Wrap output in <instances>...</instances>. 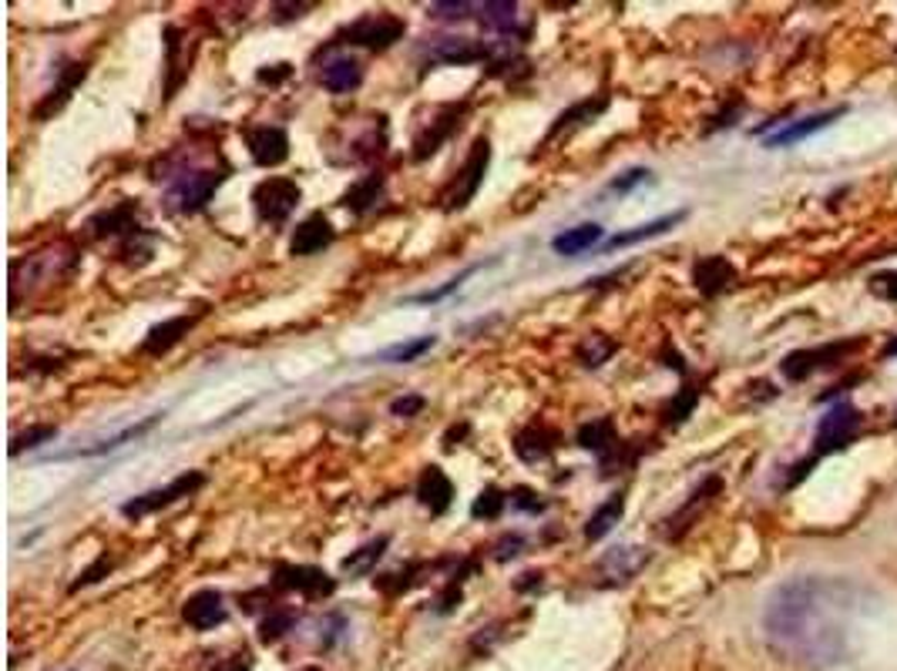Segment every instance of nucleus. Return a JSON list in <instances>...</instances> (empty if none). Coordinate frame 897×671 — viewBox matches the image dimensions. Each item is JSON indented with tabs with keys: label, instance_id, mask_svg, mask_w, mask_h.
<instances>
[{
	"label": "nucleus",
	"instance_id": "1",
	"mask_svg": "<svg viewBox=\"0 0 897 671\" xmlns=\"http://www.w3.org/2000/svg\"><path fill=\"white\" fill-rule=\"evenodd\" d=\"M874 594L854 578L800 574L766 597L763 635L769 651L804 671H823L854 655L857 625Z\"/></svg>",
	"mask_w": 897,
	"mask_h": 671
},
{
	"label": "nucleus",
	"instance_id": "2",
	"mask_svg": "<svg viewBox=\"0 0 897 671\" xmlns=\"http://www.w3.org/2000/svg\"><path fill=\"white\" fill-rule=\"evenodd\" d=\"M78 266V249L68 242H57V246L37 249L31 256H21L11 262V306H21V292H34L47 282H57Z\"/></svg>",
	"mask_w": 897,
	"mask_h": 671
},
{
	"label": "nucleus",
	"instance_id": "3",
	"mask_svg": "<svg viewBox=\"0 0 897 671\" xmlns=\"http://www.w3.org/2000/svg\"><path fill=\"white\" fill-rule=\"evenodd\" d=\"M488 165H491V142L488 138H474L467 158H464V168L451 178V186L441 192V209L444 212H461L470 205V199L477 195V189L485 186V175H488Z\"/></svg>",
	"mask_w": 897,
	"mask_h": 671
},
{
	"label": "nucleus",
	"instance_id": "4",
	"mask_svg": "<svg viewBox=\"0 0 897 671\" xmlns=\"http://www.w3.org/2000/svg\"><path fill=\"white\" fill-rule=\"evenodd\" d=\"M861 434V410L848 400H837L820 420H817V430H813V457H827V454H837L844 450L857 440Z\"/></svg>",
	"mask_w": 897,
	"mask_h": 671
},
{
	"label": "nucleus",
	"instance_id": "5",
	"mask_svg": "<svg viewBox=\"0 0 897 671\" xmlns=\"http://www.w3.org/2000/svg\"><path fill=\"white\" fill-rule=\"evenodd\" d=\"M403 34H407V24H403L397 14L377 11V14L356 18L350 27H343L336 44H356V47H367V51H387V47H394Z\"/></svg>",
	"mask_w": 897,
	"mask_h": 671
},
{
	"label": "nucleus",
	"instance_id": "6",
	"mask_svg": "<svg viewBox=\"0 0 897 671\" xmlns=\"http://www.w3.org/2000/svg\"><path fill=\"white\" fill-rule=\"evenodd\" d=\"M222 171H212V168H196V171H182L175 181H171V189H168V205L175 212H182V215H196L202 212L215 189L222 186Z\"/></svg>",
	"mask_w": 897,
	"mask_h": 671
},
{
	"label": "nucleus",
	"instance_id": "7",
	"mask_svg": "<svg viewBox=\"0 0 897 671\" xmlns=\"http://www.w3.org/2000/svg\"><path fill=\"white\" fill-rule=\"evenodd\" d=\"M206 483V473L202 470H186V473H178L168 487H158V491H148V494H139V497H132L125 507H122V514L125 517H145V514H155V511H165V507H171L175 501H182V497H192L199 487Z\"/></svg>",
	"mask_w": 897,
	"mask_h": 671
},
{
	"label": "nucleus",
	"instance_id": "8",
	"mask_svg": "<svg viewBox=\"0 0 897 671\" xmlns=\"http://www.w3.org/2000/svg\"><path fill=\"white\" fill-rule=\"evenodd\" d=\"M299 199H303V192H299L292 178H266L253 189V205H256L259 219L273 222V225L286 222L292 215V209L299 205Z\"/></svg>",
	"mask_w": 897,
	"mask_h": 671
},
{
	"label": "nucleus",
	"instance_id": "9",
	"mask_svg": "<svg viewBox=\"0 0 897 671\" xmlns=\"http://www.w3.org/2000/svg\"><path fill=\"white\" fill-rule=\"evenodd\" d=\"M861 346V339H851V343H830V346H817V349H794L784 356L780 362V373L790 380V383H800L807 380L810 373L823 370V366H833L841 362L848 353H854Z\"/></svg>",
	"mask_w": 897,
	"mask_h": 671
},
{
	"label": "nucleus",
	"instance_id": "10",
	"mask_svg": "<svg viewBox=\"0 0 897 671\" xmlns=\"http://www.w3.org/2000/svg\"><path fill=\"white\" fill-rule=\"evenodd\" d=\"M273 588L279 591H296L303 597H330L336 591V581L313 564H276L273 571Z\"/></svg>",
	"mask_w": 897,
	"mask_h": 671
},
{
	"label": "nucleus",
	"instance_id": "11",
	"mask_svg": "<svg viewBox=\"0 0 897 671\" xmlns=\"http://www.w3.org/2000/svg\"><path fill=\"white\" fill-rule=\"evenodd\" d=\"M844 114H848V108L841 104V108H830V111H820V114H810V118H800V121H787V125H784L780 132L766 135L763 145H766V148H794V145H800L804 138H810V135L830 128L833 121H837V118H844Z\"/></svg>",
	"mask_w": 897,
	"mask_h": 671
},
{
	"label": "nucleus",
	"instance_id": "12",
	"mask_svg": "<svg viewBox=\"0 0 897 671\" xmlns=\"http://www.w3.org/2000/svg\"><path fill=\"white\" fill-rule=\"evenodd\" d=\"M182 618H186L189 628H196V631H212V628H219V625L229 618V612H225V597H222L215 588H202V591H196V594L186 597V604H182Z\"/></svg>",
	"mask_w": 897,
	"mask_h": 671
},
{
	"label": "nucleus",
	"instance_id": "13",
	"mask_svg": "<svg viewBox=\"0 0 897 671\" xmlns=\"http://www.w3.org/2000/svg\"><path fill=\"white\" fill-rule=\"evenodd\" d=\"M461 118H464V104H447L434 121H431V128H424L421 135L413 138V161H424L431 158L457 128H461Z\"/></svg>",
	"mask_w": 897,
	"mask_h": 671
},
{
	"label": "nucleus",
	"instance_id": "14",
	"mask_svg": "<svg viewBox=\"0 0 897 671\" xmlns=\"http://www.w3.org/2000/svg\"><path fill=\"white\" fill-rule=\"evenodd\" d=\"M246 142H250V155L256 165L263 168H276L289 158V135L276 125H259V128H250L246 132Z\"/></svg>",
	"mask_w": 897,
	"mask_h": 671
},
{
	"label": "nucleus",
	"instance_id": "15",
	"mask_svg": "<svg viewBox=\"0 0 897 671\" xmlns=\"http://www.w3.org/2000/svg\"><path fill=\"white\" fill-rule=\"evenodd\" d=\"M649 551L645 547H635V544H622V547H612V551L598 561V571H602V578H609L612 584H625L632 581L645 564H649Z\"/></svg>",
	"mask_w": 897,
	"mask_h": 671
},
{
	"label": "nucleus",
	"instance_id": "16",
	"mask_svg": "<svg viewBox=\"0 0 897 671\" xmlns=\"http://www.w3.org/2000/svg\"><path fill=\"white\" fill-rule=\"evenodd\" d=\"M417 501H421L434 517L447 514V507L454 504V483L441 467H424L421 480H417Z\"/></svg>",
	"mask_w": 897,
	"mask_h": 671
},
{
	"label": "nucleus",
	"instance_id": "17",
	"mask_svg": "<svg viewBox=\"0 0 897 671\" xmlns=\"http://www.w3.org/2000/svg\"><path fill=\"white\" fill-rule=\"evenodd\" d=\"M693 282L702 295H720L723 289H730L737 282V269L727 256H706L693 266Z\"/></svg>",
	"mask_w": 897,
	"mask_h": 671
},
{
	"label": "nucleus",
	"instance_id": "18",
	"mask_svg": "<svg viewBox=\"0 0 897 671\" xmlns=\"http://www.w3.org/2000/svg\"><path fill=\"white\" fill-rule=\"evenodd\" d=\"M330 242H333V225L323 215H310L292 228L289 253L292 256H317L330 246Z\"/></svg>",
	"mask_w": 897,
	"mask_h": 671
},
{
	"label": "nucleus",
	"instance_id": "19",
	"mask_svg": "<svg viewBox=\"0 0 897 671\" xmlns=\"http://www.w3.org/2000/svg\"><path fill=\"white\" fill-rule=\"evenodd\" d=\"M491 51L485 44H477L470 37H441L428 57L434 60V65H477V60H485Z\"/></svg>",
	"mask_w": 897,
	"mask_h": 671
},
{
	"label": "nucleus",
	"instance_id": "20",
	"mask_svg": "<svg viewBox=\"0 0 897 671\" xmlns=\"http://www.w3.org/2000/svg\"><path fill=\"white\" fill-rule=\"evenodd\" d=\"M196 323H199V316H175V320H165V323L152 326L145 343H142V353L165 356L168 349H175L178 343H182V336H189L196 329Z\"/></svg>",
	"mask_w": 897,
	"mask_h": 671
},
{
	"label": "nucleus",
	"instance_id": "21",
	"mask_svg": "<svg viewBox=\"0 0 897 671\" xmlns=\"http://www.w3.org/2000/svg\"><path fill=\"white\" fill-rule=\"evenodd\" d=\"M555 447H558V434L549 430V426H542V423L524 426V430L514 437V454H518L524 463H542V460H549V457L555 454Z\"/></svg>",
	"mask_w": 897,
	"mask_h": 671
},
{
	"label": "nucleus",
	"instance_id": "22",
	"mask_svg": "<svg viewBox=\"0 0 897 671\" xmlns=\"http://www.w3.org/2000/svg\"><path fill=\"white\" fill-rule=\"evenodd\" d=\"M720 491H723V480H720V477H706V480L696 487V491L689 494V501L683 504V511H676V517L666 521V524H669V527H666V537L676 540V537L689 527V521L696 517V511H702V507H706L716 494H720Z\"/></svg>",
	"mask_w": 897,
	"mask_h": 671
},
{
	"label": "nucleus",
	"instance_id": "23",
	"mask_svg": "<svg viewBox=\"0 0 897 671\" xmlns=\"http://www.w3.org/2000/svg\"><path fill=\"white\" fill-rule=\"evenodd\" d=\"M380 199H384V175H380V171L364 175L361 181H353V186L343 192V205H346L353 215H367L370 209H377Z\"/></svg>",
	"mask_w": 897,
	"mask_h": 671
},
{
	"label": "nucleus",
	"instance_id": "24",
	"mask_svg": "<svg viewBox=\"0 0 897 671\" xmlns=\"http://www.w3.org/2000/svg\"><path fill=\"white\" fill-rule=\"evenodd\" d=\"M320 81L333 94H350V91H356L364 85V68H361V60H353V57H336L323 68Z\"/></svg>",
	"mask_w": 897,
	"mask_h": 671
},
{
	"label": "nucleus",
	"instance_id": "25",
	"mask_svg": "<svg viewBox=\"0 0 897 671\" xmlns=\"http://www.w3.org/2000/svg\"><path fill=\"white\" fill-rule=\"evenodd\" d=\"M578 447L582 450H591L598 457H609L616 447H619V437H616V423L609 416L602 420H591V423H582L578 426V434H575Z\"/></svg>",
	"mask_w": 897,
	"mask_h": 671
},
{
	"label": "nucleus",
	"instance_id": "26",
	"mask_svg": "<svg viewBox=\"0 0 897 671\" xmlns=\"http://www.w3.org/2000/svg\"><path fill=\"white\" fill-rule=\"evenodd\" d=\"M387 547H390V537H387V534H380V537H374V540L361 544V547H356V551H350V555L343 558L340 571H343V574H350V578H364V574H370V571L377 568V561L384 558Z\"/></svg>",
	"mask_w": 897,
	"mask_h": 671
},
{
	"label": "nucleus",
	"instance_id": "27",
	"mask_svg": "<svg viewBox=\"0 0 897 671\" xmlns=\"http://www.w3.org/2000/svg\"><path fill=\"white\" fill-rule=\"evenodd\" d=\"M598 242H602V225L585 222V225H575V228H565L562 235H555L552 238V249L558 256H582L591 246H598Z\"/></svg>",
	"mask_w": 897,
	"mask_h": 671
},
{
	"label": "nucleus",
	"instance_id": "28",
	"mask_svg": "<svg viewBox=\"0 0 897 671\" xmlns=\"http://www.w3.org/2000/svg\"><path fill=\"white\" fill-rule=\"evenodd\" d=\"M686 219V212H673V215H663V219H652L645 225H635L629 232H619L606 242V249H625V246H635V242H645V238H655V235H663L669 228H676L679 222Z\"/></svg>",
	"mask_w": 897,
	"mask_h": 671
},
{
	"label": "nucleus",
	"instance_id": "29",
	"mask_svg": "<svg viewBox=\"0 0 897 671\" xmlns=\"http://www.w3.org/2000/svg\"><path fill=\"white\" fill-rule=\"evenodd\" d=\"M625 514V497L622 494H612L606 504H598L595 514L585 521V540H602Z\"/></svg>",
	"mask_w": 897,
	"mask_h": 671
},
{
	"label": "nucleus",
	"instance_id": "30",
	"mask_svg": "<svg viewBox=\"0 0 897 671\" xmlns=\"http://www.w3.org/2000/svg\"><path fill=\"white\" fill-rule=\"evenodd\" d=\"M95 235H139V222H135V205H114L111 212H101L91 219Z\"/></svg>",
	"mask_w": 897,
	"mask_h": 671
},
{
	"label": "nucleus",
	"instance_id": "31",
	"mask_svg": "<svg viewBox=\"0 0 897 671\" xmlns=\"http://www.w3.org/2000/svg\"><path fill=\"white\" fill-rule=\"evenodd\" d=\"M616 349H619V343H616L612 336H606V333H588V336L578 343L575 356H578V362L585 366V370H598V366L609 362V359L616 356Z\"/></svg>",
	"mask_w": 897,
	"mask_h": 671
},
{
	"label": "nucleus",
	"instance_id": "32",
	"mask_svg": "<svg viewBox=\"0 0 897 671\" xmlns=\"http://www.w3.org/2000/svg\"><path fill=\"white\" fill-rule=\"evenodd\" d=\"M606 98H588V101H578L575 108H568V111H562L558 118H555V125H552V135L549 138H555V135H562V132H572V128H578V125H585V121H591V118H598L606 111Z\"/></svg>",
	"mask_w": 897,
	"mask_h": 671
},
{
	"label": "nucleus",
	"instance_id": "33",
	"mask_svg": "<svg viewBox=\"0 0 897 671\" xmlns=\"http://www.w3.org/2000/svg\"><path fill=\"white\" fill-rule=\"evenodd\" d=\"M85 75H88V65H71V71L65 75V81L57 85V88H54V91H51V94L44 98V104H41V108H37L34 114H37V118H47L51 111H57V108H62V104H65V101L71 98L75 85H78V81H85Z\"/></svg>",
	"mask_w": 897,
	"mask_h": 671
},
{
	"label": "nucleus",
	"instance_id": "34",
	"mask_svg": "<svg viewBox=\"0 0 897 671\" xmlns=\"http://www.w3.org/2000/svg\"><path fill=\"white\" fill-rule=\"evenodd\" d=\"M508 507V494L501 491V487H485L481 494H477V501L470 504V517L474 521H498L501 511Z\"/></svg>",
	"mask_w": 897,
	"mask_h": 671
},
{
	"label": "nucleus",
	"instance_id": "35",
	"mask_svg": "<svg viewBox=\"0 0 897 671\" xmlns=\"http://www.w3.org/2000/svg\"><path fill=\"white\" fill-rule=\"evenodd\" d=\"M477 18H481V24L491 27V31H508L518 21V4H508V0H491V4L477 8Z\"/></svg>",
	"mask_w": 897,
	"mask_h": 671
},
{
	"label": "nucleus",
	"instance_id": "36",
	"mask_svg": "<svg viewBox=\"0 0 897 671\" xmlns=\"http://www.w3.org/2000/svg\"><path fill=\"white\" fill-rule=\"evenodd\" d=\"M434 343H438L434 336H417V339H410V343H397V346L377 353V359H380V362H413V359H421L428 349H434Z\"/></svg>",
	"mask_w": 897,
	"mask_h": 671
},
{
	"label": "nucleus",
	"instance_id": "37",
	"mask_svg": "<svg viewBox=\"0 0 897 671\" xmlns=\"http://www.w3.org/2000/svg\"><path fill=\"white\" fill-rule=\"evenodd\" d=\"M158 416H162V413H152V416H148V420H142L139 426H129V430H122V434H118V437H108V440H101L98 447H88V450H78V454H81V457H91V454H108V450H118V447H125L129 440H139L142 434H148L152 426L158 423Z\"/></svg>",
	"mask_w": 897,
	"mask_h": 671
},
{
	"label": "nucleus",
	"instance_id": "38",
	"mask_svg": "<svg viewBox=\"0 0 897 671\" xmlns=\"http://www.w3.org/2000/svg\"><path fill=\"white\" fill-rule=\"evenodd\" d=\"M54 437H57V426H51V423L31 426V430L18 434V437L11 440V457H18V454H24V450H34V447H41V444H51Z\"/></svg>",
	"mask_w": 897,
	"mask_h": 671
},
{
	"label": "nucleus",
	"instance_id": "39",
	"mask_svg": "<svg viewBox=\"0 0 897 671\" xmlns=\"http://www.w3.org/2000/svg\"><path fill=\"white\" fill-rule=\"evenodd\" d=\"M292 628V612H286V607H279V612H273V615H266L263 618V625H259V638L269 645V641H279L286 631Z\"/></svg>",
	"mask_w": 897,
	"mask_h": 671
},
{
	"label": "nucleus",
	"instance_id": "40",
	"mask_svg": "<svg viewBox=\"0 0 897 671\" xmlns=\"http://www.w3.org/2000/svg\"><path fill=\"white\" fill-rule=\"evenodd\" d=\"M867 292L874 299H884V302H897V269H884V272H874L867 279Z\"/></svg>",
	"mask_w": 897,
	"mask_h": 671
},
{
	"label": "nucleus",
	"instance_id": "41",
	"mask_svg": "<svg viewBox=\"0 0 897 671\" xmlns=\"http://www.w3.org/2000/svg\"><path fill=\"white\" fill-rule=\"evenodd\" d=\"M696 403H699V390L686 387V390H683V393H679V396H676V400L666 406V423H669V426H679V423H683V420L693 413V406H696Z\"/></svg>",
	"mask_w": 897,
	"mask_h": 671
},
{
	"label": "nucleus",
	"instance_id": "42",
	"mask_svg": "<svg viewBox=\"0 0 897 671\" xmlns=\"http://www.w3.org/2000/svg\"><path fill=\"white\" fill-rule=\"evenodd\" d=\"M508 497H511V504H514L518 511H524V514H542V511H545L542 494H534L531 487H514V491H511Z\"/></svg>",
	"mask_w": 897,
	"mask_h": 671
},
{
	"label": "nucleus",
	"instance_id": "43",
	"mask_svg": "<svg viewBox=\"0 0 897 671\" xmlns=\"http://www.w3.org/2000/svg\"><path fill=\"white\" fill-rule=\"evenodd\" d=\"M428 406V400L421 396V393H407V396H397L394 403H390V413L394 416H400V420H410V416H417Z\"/></svg>",
	"mask_w": 897,
	"mask_h": 671
},
{
	"label": "nucleus",
	"instance_id": "44",
	"mask_svg": "<svg viewBox=\"0 0 897 671\" xmlns=\"http://www.w3.org/2000/svg\"><path fill=\"white\" fill-rule=\"evenodd\" d=\"M470 11H477V8L464 4V0H457V4L451 0V4H431V8H428V14H431V18H441V21H467Z\"/></svg>",
	"mask_w": 897,
	"mask_h": 671
},
{
	"label": "nucleus",
	"instance_id": "45",
	"mask_svg": "<svg viewBox=\"0 0 897 671\" xmlns=\"http://www.w3.org/2000/svg\"><path fill=\"white\" fill-rule=\"evenodd\" d=\"M642 181H649V171H645V168H629L625 175H619V178L609 181V189L619 192V195H625V192H632L635 186H642Z\"/></svg>",
	"mask_w": 897,
	"mask_h": 671
},
{
	"label": "nucleus",
	"instance_id": "46",
	"mask_svg": "<svg viewBox=\"0 0 897 671\" xmlns=\"http://www.w3.org/2000/svg\"><path fill=\"white\" fill-rule=\"evenodd\" d=\"M108 571H111V558H108V555H101V558H98V561L88 568V571H81V574H78V581L71 584V591H81V588H88V584L101 581Z\"/></svg>",
	"mask_w": 897,
	"mask_h": 671
},
{
	"label": "nucleus",
	"instance_id": "47",
	"mask_svg": "<svg viewBox=\"0 0 897 671\" xmlns=\"http://www.w3.org/2000/svg\"><path fill=\"white\" fill-rule=\"evenodd\" d=\"M521 547H524V537L521 534H508L495 544V561H511L521 555Z\"/></svg>",
	"mask_w": 897,
	"mask_h": 671
},
{
	"label": "nucleus",
	"instance_id": "48",
	"mask_svg": "<svg viewBox=\"0 0 897 671\" xmlns=\"http://www.w3.org/2000/svg\"><path fill=\"white\" fill-rule=\"evenodd\" d=\"M292 75V65H273V68H259V85H283Z\"/></svg>",
	"mask_w": 897,
	"mask_h": 671
},
{
	"label": "nucleus",
	"instance_id": "49",
	"mask_svg": "<svg viewBox=\"0 0 897 671\" xmlns=\"http://www.w3.org/2000/svg\"><path fill=\"white\" fill-rule=\"evenodd\" d=\"M534 588H542V574L538 571H528L521 574V581H514V591H534Z\"/></svg>",
	"mask_w": 897,
	"mask_h": 671
},
{
	"label": "nucleus",
	"instance_id": "50",
	"mask_svg": "<svg viewBox=\"0 0 897 671\" xmlns=\"http://www.w3.org/2000/svg\"><path fill=\"white\" fill-rule=\"evenodd\" d=\"M215 671H250V661H243V658H235V661H225V664H219Z\"/></svg>",
	"mask_w": 897,
	"mask_h": 671
},
{
	"label": "nucleus",
	"instance_id": "51",
	"mask_svg": "<svg viewBox=\"0 0 897 671\" xmlns=\"http://www.w3.org/2000/svg\"><path fill=\"white\" fill-rule=\"evenodd\" d=\"M881 356H884V359H890V356H897V336H894V339H887V346L881 349Z\"/></svg>",
	"mask_w": 897,
	"mask_h": 671
},
{
	"label": "nucleus",
	"instance_id": "52",
	"mask_svg": "<svg viewBox=\"0 0 897 671\" xmlns=\"http://www.w3.org/2000/svg\"><path fill=\"white\" fill-rule=\"evenodd\" d=\"M303 671H320V668H303Z\"/></svg>",
	"mask_w": 897,
	"mask_h": 671
}]
</instances>
